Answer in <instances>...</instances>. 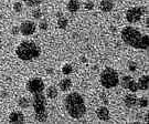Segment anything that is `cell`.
Returning <instances> with one entry per match:
<instances>
[{
	"label": "cell",
	"instance_id": "cell-1",
	"mask_svg": "<svg viewBox=\"0 0 149 124\" xmlns=\"http://www.w3.org/2000/svg\"><path fill=\"white\" fill-rule=\"evenodd\" d=\"M122 40L124 42L139 50H147L149 47V37L148 34H143L138 29L128 26L123 28L122 30Z\"/></svg>",
	"mask_w": 149,
	"mask_h": 124
},
{
	"label": "cell",
	"instance_id": "cell-2",
	"mask_svg": "<svg viewBox=\"0 0 149 124\" xmlns=\"http://www.w3.org/2000/svg\"><path fill=\"white\" fill-rule=\"evenodd\" d=\"M64 105L66 109V112L72 119L79 120L84 116L86 113V105L85 101L83 97L79 92H72L69 93L65 100H64Z\"/></svg>",
	"mask_w": 149,
	"mask_h": 124
},
{
	"label": "cell",
	"instance_id": "cell-3",
	"mask_svg": "<svg viewBox=\"0 0 149 124\" xmlns=\"http://www.w3.org/2000/svg\"><path fill=\"white\" fill-rule=\"evenodd\" d=\"M16 54L22 61H31L41 54V49L33 41H22L17 47Z\"/></svg>",
	"mask_w": 149,
	"mask_h": 124
},
{
	"label": "cell",
	"instance_id": "cell-4",
	"mask_svg": "<svg viewBox=\"0 0 149 124\" xmlns=\"http://www.w3.org/2000/svg\"><path fill=\"white\" fill-rule=\"evenodd\" d=\"M32 106L34 110V119L36 121L43 123L48 120V113H47V99L42 92L34 93L32 97Z\"/></svg>",
	"mask_w": 149,
	"mask_h": 124
},
{
	"label": "cell",
	"instance_id": "cell-5",
	"mask_svg": "<svg viewBox=\"0 0 149 124\" xmlns=\"http://www.w3.org/2000/svg\"><path fill=\"white\" fill-rule=\"evenodd\" d=\"M100 82L104 88L112 89L119 84V76L118 72L113 68H106L102 71Z\"/></svg>",
	"mask_w": 149,
	"mask_h": 124
},
{
	"label": "cell",
	"instance_id": "cell-6",
	"mask_svg": "<svg viewBox=\"0 0 149 124\" xmlns=\"http://www.w3.org/2000/svg\"><path fill=\"white\" fill-rule=\"evenodd\" d=\"M146 7H133V8H129L126 12V19L129 23H136L138 22L141 17L146 13Z\"/></svg>",
	"mask_w": 149,
	"mask_h": 124
},
{
	"label": "cell",
	"instance_id": "cell-7",
	"mask_svg": "<svg viewBox=\"0 0 149 124\" xmlns=\"http://www.w3.org/2000/svg\"><path fill=\"white\" fill-rule=\"evenodd\" d=\"M44 88H45L44 82H43L42 79H40V78H33L31 80H29L27 83V90L30 92V93H32V94L43 92Z\"/></svg>",
	"mask_w": 149,
	"mask_h": 124
},
{
	"label": "cell",
	"instance_id": "cell-8",
	"mask_svg": "<svg viewBox=\"0 0 149 124\" xmlns=\"http://www.w3.org/2000/svg\"><path fill=\"white\" fill-rule=\"evenodd\" d=\"M36 29H37V26L33 21H30V20H27V21H23L20 25V32H21L22 36L24 37H29L33 33L36 32Z\"/></svg>",
	"mask_w": 149,
	"mask_h": 124
},
{
	"label": "cell",
	"instance_id": "cell-9",
	"mask_svg": "<svg viewBox=\"0 0 149 124\" xmlns=\"http://www.w3.org/2000/svg\"><path fill=\"white\" fill-rule=\"evenodd\" d=\"M96 116L98 118V120L101 121H108L111 118V114H109V110L106 106H100L96 110Z\"/></svg>",
	"mask_w": 149,
	"mask_h": 124
},
{
	"label": "cell",
	"instance_id": "cell-10",
	"mask_svg": "<svg viewBox=\"0 0 149 124\" xmlns=\"http://www.w3.org/2000/svg\"><path fill=\"white\" fill-rule=\"evenodd\" d=\"M124 103H125V105L127 106V108H134V106H136L137 105V97L135 95V93L132 94V93H129L127 94L125 99H124Z\"/></svg>",
	"mask_w": 149,
	"mask_h": 124
},
{
	"label": "cell",
	"instance_id": "cell-11",
	"mask_svg": "<svg viewBox=\"0 0 149 124\" xmlns=\"http://www.w3.org/2000/svg\"><path fill=\"white\" fill-rule=\"evenodd\" d=\"M9 121L11 123H23L24 122V115L21 112H12L9 115Z\"/></svg>",
	"mask_w": 149,
	"mask_h": 124
},
{
	"label": "cell",
	"instance_id": "cell-12",
	"mask_svg": "<svg viewBox=\"0 0 149 124\" xmlns=\"http://www.w3.org/2000/svg\"><path fill=\"white\" fill-rule=\"evenodd\" d=\"M137 86L138 90H143V91H147L149 88V78L148 76H143L139 78L138 82H137Z\"/></svg>",
	"mask_w": 149,
	"mask_h": 124
},
{
	"label": "cell",
	"instance_id": "cell-13",
	"mask_svg": "<svg viewBox=\"0 0 149 124\" xmlns=\"http://www.w3.org/2000/svg\"><path fill=\"white\" fill-rule=\"evenodd\" d=\"M114 8V2L112 0H102L100 4V9L103 12H109Z\"/></svg>",
	"mask_w": 149,
	"mask_h": 124
},
{
	"label": "cell",
	"instance_id": "cell-14",
	"mask_svg": "<svg viewBox=\"0 0 149 124\" xmlns=\"http://www.w3.org/2000/svg\"><path fill=\"white\" fill-rule=\"evenodd\" d=\"M80 7H81V5H80V2H79V0H70L69 2H68V6H66L68 10H69L70 12H72V13L79 11Z\"/></svg>",
	"mask_w": 149,
	"mask_h": 124
},
{
	"label": "cell",
	"instance_id": "cell-15",
	"mask_svg": "<svg viewBox=\"0 0 149 124\" xmlns=\"http://www.w3.org/2000/svg\"><path fill=\"white\" fill-rule=\"evenodd\" d=\"M71 86H72V81H71V79H69V78L61 80L59 83V88L61 89V91L63 92L69 91L70 89H71Z\"/></svg>",
	"mask_w": 149,
	"mask_h": 124
},
{
	"label": "cell",
	"instance_id": "cell-16",
	"mask_svg": "<svg viewBox=\"0 0 149 124\" xmlns=\"http://www.w3.org/2000/svg\"><path fill=\"white\" fill-rule=\"evenodd\" d=\"M58 94H59V91H58V89L55 86L51 85L47 89V97L49 99H55L58 97Z\"/></svg>",
	"mask_w": 149,
	"mask_h": 124
},
{
	"label": "cell",
	"instance_id": "cell-17",
	"mask_svg": "<svg viewBox=\"0 0 149 124\" xmlns=\"http://www.w3.org/2000/svg\"><path fill=\"white\" fill-rule=\"evenodd\" d=\"M18 105L22 109H27L30 106V100L26 97H21L18 101Z\"/></svg>",
	"mask_w": 149,
	"mask_h": 124
},
{
	"label": "cell",
	"instance_id": "cell-18",
	"mask_svg": "<svg viewBox=\"0 0 149 124\" xmlns=\"http://www.w3.org/2000/svg\"><path fill=\"white\" fill-rule=\"evenodd\" d=\"M68 25H69L68 19L65 17H60L59 20H58V26H59L60 29H66Z\"/></svg>",
	"mask_w": 149,
	"mask_h": 124
},
{
	"label": "cell",
	"instance_id": "cell-19",
	"mask_svg": "<svg viewBox=\"0 0 149 124\" xmlns=\"http://www.w3.org/2000/svg\"><path fill=\"white\" fill-rule=\"evenodd\" d=\"M43 0H23V2L28 7H38L42 4Z\"/></svg>",
	"mask_w": 149,
	"mask_h": 124
},
{
	"label": "cell",
	"instance_id": "cell-20",
	"mask_svg": "<svg viewBox=\"0 0 149 124\" xmlns=\"http://www.w3.org/2000/svg\"><path fill=\"white\" fill-rule=\"evenodd\" d=\"M127 89H129V91L133 92V93H136V92L138 91V86H137V82L135 81V80H130L129 83H128V86Z\"/></svg>",
	"mask_w": 149,
	"mask_h": 124
},
{
	"label": "cell",
	"instance_id": "cell-21",
	"mask_svg": "<svg viewBox=\"0 0 149 124\" xmlns=\"http://www.w3.org/2000/svg\"><path fill=\"white\" fill-rule=\"evenodd\" d=\"M133 78L130 76H124L122 78V79H119V82H120V85L123 86V88H125V89H127L128 86V83H129V81L132 80Z\"/></svg>",
	"mask_w": 149,
	"mask_h": 124
},
{
	"label": "cell",
	"instance_id": "cell-22",
	"mask_svg": "<svg viewBox=\"0 0 149 124\" xmlns=\"http://www.w3.org/2000/svg\"><path fill=\"white\" fill-rule=\"evenodd\" d=\"M137 104L140 108H147L148 106V97H141L140 99H137Z\"/></svg>",
	"mask_w": 149,
	"mask_h": 124
},
{
	"label": "cell",
	"instance_id": "cell-23",
	"mask_svg": "<svg viewBox=\"0 0 149 124\" xmlns=\"http://www.w3.org/2000/svg\"><path fill=\"white\" fill-rule=\"evenodd\" d=\"M62 72H63V74H65V76L71 74L73 72V67H72V64H70V63L64 64L63 68H62Z\"/></svg>",
	"mask_w": 149,
	"mask_h": 124
},
{
	"label": "cell",
	"instance_id": "cell-24",
	"mask_svg": "<svg viewBox=\"0 0 149 124\" xmlns=\"http://www.w3.org/2000/svg\"><path fill=\"white\" fill-rule=\"evenodd\" d=\"M22 9H23V6H22V2L20 1H17L13 4V10L16 11V12H21Z\"/></svg>",
	"mask_w": 149,
	"mask_h": 124
},
{
	"label": "cell",
	"instance_id": "cell-25",
	"mask_svg": "<svg viewBox=\"0 0 149 124\" xmlns=\"http://www.w3.org/2000/svg\"><path fill=\"white\" fill-rule=\"evenodd\" d=\"M32 17L34 19H40L42 17V12H41V10L39 8H37V9H34V10L32 11Z\"/></svg>",
	"mask_w": 149,
	"mask_h": 124
},
{
	"label": "cell",
	"instance_id": "cell-26",
	"mask_svg": "<svg viewBox=\"0 0 149 124\" xmlns=\"http://www.w3.org/2000/svg\"><path fill=\"white\" fill-rule=\"evenodd\" d=\"M39 28H40V30L45 31L48 29V21L47 20H41L40 23H39Z\"/></svg>",
	"mask_w": 149,
	"mask_h": 124
},
{
	"label": "cell",
	"instance_id": "cell-27",
	"mask_svg": "<svg viewBox=\"0 0 149 124\" xmlns=\"http://www.w3.org/2000/svg\"><path fill=\"white\" fill-rule=\"evenodd\" d=\"M84 8L86 10H93L94 9V2L93 1H86L84 4Z\"/></svg>",
	"mask_w": 149,
	"mask_h": 124
},
{
	"label": "cell",
	"instance_id": "cell-28",
	"mask_svg": "<svg viewBox=\"0 0 149 124\" xmlns=\"http://www.w3.org/2000/svg\"><path fill=\"white\" fill-rule=\"evenodd\" d=\"M128 69H129V71H136L137 70V64L135 63V62H133V61H130V62H128Z\"/></svg>",
	"mask_w": 149,
	"mask_h": 124
},
{
	"label": "cell",
	"instance_id": "cell-29",
	"mask_svg": "<svg viewBox=\"0 0 149 124\" xmlns=\"http://www.w3.org/2000/svg\"><path fill=\"white\" fill-rule=\"evenodd\" d=\"M19 27H17V26H13V27L11 28V33L13 34V36H17V34H19Z\"/></svg>",
	"mask_w": 149,
	"mask_h": 124
},
{
	"label": "cell",
	"instance_id": "cell-30",
	"mask_svg": "<svg viewBox=\"0 0 149 124\" xmlns=\"http://www.w3.org/2000/svg\"><path fill=\"white\" fill-rule=\"evenodd\" d=\"M0 44H1V38H0Z\"/></svg>",
	"mask_w": 149,
	"mask_h": 124
}]
</instances>
